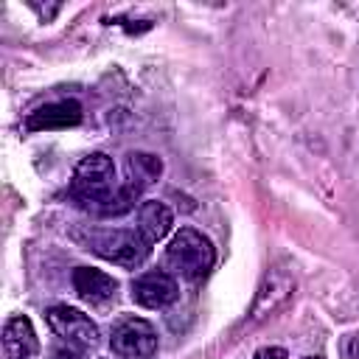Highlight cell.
I'll return each instance as SVG.
<instances>
[{
  "label": "cell",
  "instance_id": "1",
  "mask_svg": "<svg viewBox=\"0 0 359 359\" xmlns=\"http://www.w3.org/2000/svg\"><path fill=\"white\" fill-rule=\"evenodd\" d=\"M115 191H118V182H115V163H112V157L95 151V154L84 157L76 165L70 194H73V199L81 208H87V210H93L98 216H107V208H109Z\"/></svg>",
  "mask_w": 359,
  "mask_h": 359
},
{
  "label": "cell",
  "instance_id": "2",
  "mask_svg": "<svg viewBox=\"0 0 359 359\" xmlns=\"http://www.w3.org/2000/svg\"><path fill=\"white\" fill-rule=\"evenodd\" d=\"M216 261V250L210 244L208 236H202L194 227H180L171 238V244L165 247V264L171 272H177L180 278L196 283L202 280Z\"/></svg>",
  "mask_w": 359,
  "mask_h": 359
},
{
  "label": "cell",
  "instance_id": "3",
  "mask_svg": "<svg viewBox=\"0 0 359 359\" xmlns=\"http://www.w3.org/2000/svg\"><path fill=\"white\" fill-rule=\"evenodd\" d=\"M90 250L95 255H101L104 261H112L118 266H140L149 252H151V244L140 236V230H123V227H115V230H93L90 233Z\"/></svg>",
  "mask_w": 359,
  "mask_h": 359
},
{
  "label": "cell",
  "instance_id": "4",
  "mask_svg": "<svg viewBox=\"0 0 359 359\" xmlns=\"http://www.w3.org/2000/svg\"><path fill=\"white\" fill-rule=\"evenodd\" d=\"M109 348L121 359H151L157 353L154 325L149 320H143V317H123L112 328Z\"/></svg>",
  "mask_w": 359,
  "mask_h": 359
},
{
  "label": "cell",
  "instance_id": "5",
  "mask_svg": "<svg viewBox=\"0 0 359 359\" xmlns=\"http://www.w3.org/2000/svg\"><path fill=\"white\" fill-rule=\"evenodd\" d=\"M292 289H294V275L289 272V266H272L258 283V292H255V300L250 309V320L258 323V320L269 317L272 311H278L292 297Z\"/></svg>",
  "mask_w": 359,
  "mask_h": 359
},
{
  "label": "cell",
  "instance_id": "6",
  "mask_svg": "<svg viewBox=\"0 0 359 359\" xmlns=\"http://www.w3.org/2000/svg\"><path fill=\"white\" fill-rule=\"evenodd\" d=\"M45 320H48L50 331L56 337H62L65 342H73L81 348H90L98 342V325L84 311H79L73 306H50L45 311Z\"/></svg>",
  "mask_w": 359,
  "mask_h": 359
},
{
  "label": "cell",
  "instance_id": "7",
  "mask_svg": "<svg viewBox=\"0 0 359 359\" xmlns=\"http://www.w3.org/2000/svg\"><path fill=\"white\" fill-rule=\"evenodd\" d=\"M180 297V286L177 280L163 272V269H151L143 272L132 280V300L143 309H165Z\"/></svg>",
  "mask_w": 359,
  "mask_h": 359
},
{
  "label": "cell",
  "instance_id": "8",
  "mask_svg": "<svg viewBox=\"0 0 359 359\" xmlns=\"http://www.w3.org/2000/svg\"><path fill=\"white\" fill-rule=\"evenodd\" d=\"M79 121H81V104L73 101V98H65V101H53V104H45V107L34 109L25 118V129H31V132L67 129V126H76Z\"/></svg>",
  "mask_w": 359,
  "mask_h": 359
},
{
  "label": "cell",
  "instance_id": "9",
  "mask_svg": "<svg viewBox=\"0 0 359 359\" xmlns=\"http://www.w3.org/2000/svg\"><path fill=\"white\" fill-rule=\"evenodd\" d=\"M73 289L81 300L93 303V306H101L107 300L115 297L118 292V280L101 269H93V266H76L73 269Z\"/></svg>",
  "mask_w": 359,
  "mask_h": 359
},
{
  "label": "cell",
  "instance_id": "10",
  "mask_svg": "<svg viewBox=\"0 0 359 359\" xmlns=\"http://www.w3.org/2000/svg\"><path fill=\"white\" fill-rule=\"evenodd\" d=\"M3 351H6L8 359H31L39 351V339H36V331H34L28 317L17 314V317L6 320V325H3Z\"/></svg>",
  "mask_w": 359,
  "mask_h": 359
},
{
  "label": "cell",
  "instance_id": "11",
  "mask_svg": "<svg viewBox=\"0 0 359 359\" xmlns=\"http://www.w3.org/2000/svg\"><path fill=\"white\" fill-rule=\"evenodd\" d=\"M171 224H174V216L163 202H157V199L140 202V208H137V230L149 244H157L160 238H165L171 233Z\"/></svg>",
  "mask_w": 359,
  "mask_h": 359
},
{
  "label": "cell",
  "instance_id": "12",
  "mask_svg": "<svg viewBox=\"0 0 359 359\" xmlns=\"http://www.w3.org/2000/svg\"><path fill=\"white\" fill-rule=\"evenodd\" d=\"M160 174H163V160L157 154H149V151H129L126 154V182L132 188L143 191L151 182H157Z\"/></svg>",
  "mask_w": 359,
  "mask_h": 359
},
{
  "label": "cell",
  "instance_id": "13",
  "mask_svg": "<svg viewBox=\"0 0 359 359\" xmlns=\"http://www.w3.org/2000/svg\"><path fill=\"white\" fill-rule=\"evenodd\" d=\"M50 359H87V356H84V348L81 345L65 342V345H59V348L50 351Z\"/></svg>",
  "mask_w": 359,
  "mask_h": 359
},
{
  "label": "cell",
  "instance_id": "14",
  "mask_svg": "<svg viewBox=\"0 0 359 359\" xmlns=\"http://www.w3.org/2000/svg\"><path fill=\"white\" fill-rule=\"evenodd\" d=\"M252 359H289V353H286L283 348H278V345H269V348L255 351V356H252Z\"/></svg>",
  "mask_w": 359,
  "mask_h": 359
},
{
  "label": "cell",
  "instance_id": "15",
  "mask_svg": "<svg viewBox=\"0 0 359 359\" xmlns=\"http://www.w3.org/2000/svg\"><path fill=\"white\" fill-rule=\"evenodd\" d=\"M345 353H348V359H359V334H353V337L348 339Z\"/></svg>",
  "mask_w": 359,
  "mask_h": 359
},
{
  "label": "cell",
  "instance_id": "16",
  "mask_svg": "<svg viewBox=\"0 0 359 359\" xmlns=\"http://www.w3.org/2000/svg\"><path fill=\"white\" fill-rule=\"evenodd\" d=\"M303 359H323V356H303Z\"/></svg>",
  "mask_w": 359,
  "mask_h": 359
}]
</instances>
